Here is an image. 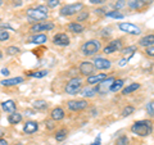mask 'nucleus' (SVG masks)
Wrapping results in <instances>:
<instances>
[{
	"label": "nucleus",
	"mask_w": 154,
	"mask_h": 145,
	"mask_svg": "<svg viewBox=\"0 0 154 145\" xmlns=\"http://www.w3.org/2000/svg\"><path fill=\"white\" fill-rule=\"evenodd\" d=\"M26 17L32 22H41L46 21L49 17V8L46 5H37V7H31L26 11Z\"/></svg>",
	"instance_id": "obj_1"
},
{
	"label": "nucleus",
	"mask_w": 154,
	"mask_h": 145,
	"mask_svg": "<svg viewBox=\"0 0 154 145\" xmlns=\"http://www.w3.org/2000/svg\"><path fill=\"white\" fill-rule=\"evenodd\" d=\"M131 132L140 137L149 136V135L153 132V121H150V119L136 121L131 126Z\"/></svg>",
	"instance_id": "obj_2"
},
{
	"label": "nucleus",
	"mask_w": 154,
	"mask_h": 145,
	"mask_svg": "<svg viewBox=\"0 0 154 145\" xmlns=\"http://www.w3.org/2000/svg\"><path fill=\"white\" fill-rule=\"evenodd\" d=\"M100 50H102V41L98 40V39L88 40L81 46V54L84 57H94Z\"/></svg>",
	"instance_id": "obj_3"
},
{
	"label": "nucleus",
	"mask_w": 154,
	"mask_h": 145,
	"mask_svg": "<svg viewBox=\"0 0 154 145\" xmlns=\"http://www.w3.org/2000/svg\"><path fill=\"white\" fill-rule=\"evenodd\" d=\"M82 80L80 77H73L64 86V93L68 94V95H77L82 89Z\"/></svg>",
	"instance_id": "obj_4"
},
{
	"label": "nucleus",
	"mask_w": 154,
	"mask_h": 145,
	"mask_svg": "<svg viewBox=\"0 0 154 145\" xmlns=\"http://www.w3.org/2000/svg\"><path fill=\"white\" fill-rule=\"evenodd\" d=\"M84 9V4L82 3H73V4H67L60 8L59 14L62 17H72L81 12Z\"/></svg>",
	"instance_id": "obj_5"
},
{
	"label": "nucleus",
	"mask_w": 154,
	"mask_h": 145,
	"mask_svg": "<svg viewBox=\"0 0 154 145\" xmlns=\"http://www.w3.org/2000/svg\"><path fill=\"white\" fill-rule=\"evenodd\" d=\"M55 25L51 21H41V22H37L35 25H32L30 27V32L32 33H40V32H48V31H51L54 30Z\"/></svg>",
	"instance_id": "obj_6"
},
{
	"label": "nucleus",
	"mask_w": 154,
	"mask_h": 145,
	"mask_svg": "<svg viewBox=\"0 0 154 145\" xmlns=\"http://www.w3.org/2000/svg\"><path fill=\"white\" fill-rule=\"evenodd\" d=\"M67 108L72 112H81L89 108V101L86 99H76L67 101Z\"/></svg>",
	"instance_id": "obj_7"
},
{
	"label": "nucleus",
	"mask_w": 154,
	"mask_h": 145,
	"mask_svg": "<svg viewBox=\"0 0 154 145\" xmlns=\"http://www.w3.org/2000/svg\"><path fill=\"white\" fill-rule=\"evenodd\" d=\"M118 28L125 33H128V35H132V36H137L141 33V28L134 25V23H130V22H121L118 23Z\"/></svg>",
	"instance_id": "obj_8"
},
{
	"label": "nucleus",
	"mask_w": 154,
	"mask_h": 145,
	"mask_svg": "<svg viewBox=\"0 0 154 145\" xmlns=\"http://www.w3.org/2000/svg\"><path fill=\"white\" fill-rule=\"evenodd\" d=\"M122 46H123V42H122V39H114V40L109 41L108 45L103 48V53L104 54H113V53H117L119 50H122Z\"/></svg>",
	"instance_id": "obj_9"
},
{
	"label": "nucleus",
	"mask_w": 154,
	"mask_h": 145,
	"mask_svg": "<svg viewBox=\"0 0 154 145\" xmlns=\"http://www.w3.org/2000/svg\"><path fill=\"white\" fill-rule=\"evenodd\" d=\"M53 44L57 45V46H60V48H64V46H68L71 44V39L69 36L67 35L66 32H58L53 36Z\"/></svg>",
	"instance_id": "obj_10"
},
{
	"label": "nucleus",
	"mask_w": 154,
	"mask_h": 145,
	"mask_svg": "<svg viewBox=\"0 0 154 145\" xmlns=\"http://www.w3.org/2000/svg\"><path fill=\"white\" fill-rule=\"evenodd\" d=\"M79 71H80V73L82 76L89 77L91 75H94L95 66H94L93 62H90V60H82L80 63V66H79Z\"/></svg>",
	"instance_id": "obj_11"
},
{
	"label": "nucleus",
	"mask_w": 154,
	"mask_h": 145,
	"mask_svg": "<svg viewBox=\"0 0 154 145\" xmlns=\"http://www.w3.org/2000/svg\"><path fill=\"white\" fill-rule=\"evenodd\" d=\"M93 63L95 66V69H100V71L109 69L110 67H112V62L109 59H105V58H102V57H96Z\"/></svg>",
	"instance_id": "obj_12"
},
{
	"label": "nucleus",
	"mask_w": 154,
	"mask_h": 145,
	"mask_svg": "<svg viewBox=\"0 0 154 145\" xmlns=\"http://www.w3.org/2000/svg\"><path fill=\"white\" fill-rule=\"evenodd\" d=\"M105 79H108L107 73H94V75H91L86 79V82H88V85L95 86V85L100 84V82H103Z\"/></svg>",
	"instance_id": "obj_13"
},
{
	"label": "nucleus",
	"mask_w": 154,
	"mask_h": 145,
	"mask_svg": "<svg viewBox=\"0 0 154 145\" xmlns=\"http://www.w3.org/2000/svg\"><path fill=\"white\" fill-rule=\"evenodd\" d=\"M96 94H98L96 86H91V85H88L86 88L81 89V91H80V95L82 96L84 99H91V98H94Z\"/></svg>",
	"instance_id": "obj_14"
},
{
	"label": "nucleus",
	"mask_w": 154,
	"mask_h": 145,
	"mask_svg": "<svg viewBox=\"0 0 154 145\" xmlns=\"http://www.w3.org/2000/svg\"><path fill=\"white\" fill-rule=\"evenodd\" d=\"M46 41H48V36L44 35V33H33V35L28 39V42H30V44H35V45L45 44Z\"/></svg>",
	"instance_id": "obj_15"
},
{
	"label": "nucleus",
	"mask_w": 154,
	"mask_h": 145,
	"mask_svg": "<svg viewBox=\"0 0 154 145\" xmlns=\"http://www.w3.org/2000/svg\"><path fill=\"white\" fill-rule=\"evenodd\" d=\"M38 130V123L36 121H27V122L23 125V132L27 135H32L35 134Z\"/></svg>",
	"instance_id": "obj_16"
},
{
	"label": "nucleus",
	"mask_w": 154,
	"mask_h": 145,
	"mask_svg": "<svg viewBox=\"0 0 154 145\" xmlns=\"http://www.w3.org/2000/svg\"><path fill=\"white\" fill-rule=\"evenodd\" d=\"M66 117V113H64V110L63 108H60V107H55V108H53L51 109V112H50V118L54 121V122H58V121H62Z\"/></svg>",
	"instance_id": "obj_17"
},
{
	"label": "nucleus",
	"mask_w": 154,
	"mask_h": 145,
	"mask_svg": "<svg viewBox=\"0 0 154 145\" xmlns=\"http://www.w3.org/2000/svg\"><path fill=\"white\" fill-rule=\"evenodd\" d=\"M2 109L4 110V112L11 114V113L17 112V104H16V101L14 100L9 99V100H5V101H3L2 103Z\"/></svg>",
	"instance_id": "obj_18"
},
{
	"label": "nucleus",
	"mask_w": 154,
	"mask_h": 145,
	"mask_svg": "<svg viewBox=\"0 0 154 145\" xmlns=\"http://www.w3.org/2000/svg\"><path fill=\"white\" fill-rule=\"evenodd\" d=\"M67 30L72 33H77V35H79V33H82L85 31V26L79 22H71V23H68V26H67Z\"/></svg>",
	"instance_id": "obj_19"
},
{
	"label": "nucleus",
	"mask_w": 154,
	"mask_h": 145,
	"mask_svg": "<svg viewBox=\"0 0 154 145\" xmlns=\"http://www.w3.org/2000/svg\"><path fill=\"white\" fill-rule=\"evenodd\" d=\"M23 82V77H13V79H5V80H2L0 81V85L2 86H16L18 84H22Z\"/></svg>",
	"instance_id": "obj_20"
},
{
	"label": "nucleus",
	"mask_w": 154,
	"mask_h": 145,
	"mask_svg": "<svg viewBox=\"0 0 154 145\" xmlns=\"http://www.w3.org/2000/svg\"><path fill=\"white\" fill-rule=\"evenodd\" d=\"M139 45L143 46V48H149V46H154V35L150 33V35H146L141 37L139 40Z\"/></svg>",
	"instance_id": "obj_21"
},
{
	"label": "nucleus",
	"mask_w": 154,
	"mask_h": 145,
	"mask_svg": "<svg viewBox=\"0 0 154 145\" xmlns=\"http://www.w3.org/2000/svg\"><path fill=\"white\" fill-rule=\"evenodd\" d=\"M123 84H125V81L122 79H116L113 81V84L109 86V91L110 93H118L123 88Z\"/></svg>",
	"instance_id": "obj_22"
},
{
	"label": "nucleus",
	"mask_w": 154,
	"mask_h": 145,
	"mask_svg": "<svg viewBox=\"0 0 154 145\" xmlns=\"http://www.w3.org/2000/svg\"><path fill=\"white\" fill-rule=\"evenodd\" d=\"M141 88L140 84H137V82H132V84H130L128 86H126L125 89H122V95H128V94H132L135 93L136 90H139Z\"/></svg>",
	"instance_id": "obj_23"
},
{
	"label": "nucleus",
	"mask_w": 154,
	"mask_h": 145,
	"mask_svg": "<svg viewBox=\"0 0 154 145\" xmlns=\"http://www.w3.org/2000/svg\"><path fill=\"white\" fill-rule=\"evenodd\" d=\"M8 122L11 125H18L22 122V114L18 113V112H14V113H11L8 116Z\"/></svg>",
	"instance_id": "obj_24"
},
{
	"label": "nucleus",
	"mask_w": 154,
	"mask_h": 145,
	"mask_svg": "<svg viewBox=\"0 0 154 145\" xmlns=\"http://www.w3.org/2000/svg\"><path fill=\"white\" fill-rule=\"evenodd\" d=\"M49 108V103L46 100H42V99H38L33 101V109L36 110H45Z\"/></svg>",
	"instance_id": "obj_25"
},
{
	"label": "nucleus",
	"mask_w": 154,
	"mask_h": 145,
	"mask_svg": "<svg viewBox=\"0 0 154 145\" xmlns=\"http://www.w3.org/2000/svg\"><path fill=\"white\" fill-rule=\"evenodd\" d=\"M128 8L134 9V11H143L144 8H146V5L141 0H132V2H128Z\"/></svg>",
	"instance_id": "obj_26"
},
{
	"label": "nucleus",
	"mask_w": 154,
	"mask_h": 145,
	"mask_svg": "<svg viewBox=\"0 0 154 145\" xmlns=\"http://www.w3.org/2000/svg\"><path fill=\"white\" fill-rule=\"evenodd\" d=\"M67 136H68V131H67L66 128L58 130V131L55 132V135H54V137H55L57 141H64V140L67 139Z\"/></svg>",
	"instance_id": "obj_27"
},
{
	"label": "nucleus",
	"mask_w": 154,
	"mask_h": 145,
	"mask_svg": "<svg viewBox=\"0 0 154 145\" xmlns=\"http://www.w3.org/2000/svg\"><path fill=\"white\" fill-rule=\"evenodd\" d=\"M28 77H35V79H42V77H46L49 72L48 71H33V72H26Z\"/></svg>",
	"instance_id": "obj_28"
},
{
	"label": "nucleus",
	"mask_w": 154,
	"mask_h": 145,
	"mask_svg": "<svg viewBox=\"0 0 154 145\" xmlns=\"http://www.w3.org/2000/svg\"><path fill=\"white\" fill-rule=\"evenodd\" d=\"M89 16H90V13H89V11H81V12H79L77 13V17H76V21L75 22H84V21H86V19L89 18Z\"/></svg>",
	"instance_id": "obj_29"
},
{
	"label": "nucleus",
	"mask_w": 154,
	"mask_h": 145,
	"mask_svg": "<svg viewBox=\"0 0 154 145\" xmlns=\"http://www.w3.org/2000/svg\"><path fill=\"white\" fill-rule=\"evenodd\" d=\"M104 16L105 17H109V18H114V19H122L125 17L121 12L117 11V9H114V11H112V12H107Z\"/></svg>",
	"instance_id": "obj_30"
},
{
	"label": "nucleus",
	"mask_w": 154,
	"mask_h": 145,
	"mask_svg": "<svg viewBox=\"0 0 154 145\" xmlns=\"http://www.w3.org/2000/svg\"><path fill=\"white\" fill-rule=\"evenodd\" d=\"M5 53H7L8 55H17V54H19V53H21V49H19L18 46H16V45L8 46L7 49H5Z\"/></svg>",
	"instance_id": "obj_31"
},
{
	"label": "nucleus",
	"mask_w": 154,
	"mask_h": 145,
	"mask_svg": "<svg viewBox=\"0 0 154 145\" xmlns=\"http://www.w3.org/2000/svg\"><path fill=\"white\" fill-rule=\"evenodd\" d=\"M134 112H135V107H132V105H126L122 110V117H128V116H131Z\"/></svg>",
	"instance_id": "obj_32"
},
{
	"label": "nucleus",
	"mask_w": 154,
	"mask_h": 145,
	"mask_svg": "<svg viewBox=\"0 0 154 145\" xmlns=\"http://www.w3.org/2000/svg\"><path fill=\"white\" fill-rule=\"evenodd\" d=\"M116 145H130V139L126 136V135H122V136H119L117 139Z\"/></svg>",
	"instance_id": "obj_33"
},
{
	"label": "nucleus",
	"mask_w": 154,
	"mask_h": 145,
	"mask_svg": "<svg viewBox=\"0 0 154 145\" xmlns=\"http://www.w3.org/2000/svg\"><path fill=\"white\" fill-rule=\"evenodd\" d=\"M136 50H137V46H127V48H122L121 53H122V54H125V55H127V54L132 55Z\"/></svg>",
	"instance_id": "obj_34"
},
{
	"label": "nucleus",
	"mask_w": 154,
	"mask_h": 145,
	"mask_svg": "<svg viewBox=\"0 0 154 145\" xmlns=\"http://www.w3.org/2000/svg\"><path fill=\"white\" fill-rule=\"evenodd\" d=\"M146 112L150 117H154V101H149L146 104Z\"/></svg>",
	"instance_id": "obj_35"
},
{
	"label": "nucleus",
	"mask_w": 154,
	"mask_h": 145,
	"mask_svg": "<svg viewBox=\"0 0 154 145\" xmlns=\"http://www.w3.org/2000/svg\"><path fill=\"white\" fill-rule=\"evenodd\" d=\"M60 4V0H46V7L48 8H57Z\"/></svg>",
	"instance_id": "obj_36"
},
{
	"label": "nucleus",
	"mask_w": 154,
	"mask_h": 145,
	"mask_svg": "<svg viewBox=\"0 0 154 145\" xmlns=\"http://www.w3.org/2000/svg\"><path fill=\"white\" fill-rule=\"evenodd\" d=\"M9 37H11V35L7 30H0V41H7L9 40Z\"/></svg>",
	"instance_id": "obj_37"
},
{
	"label": "nucleus",
	"mask_w": 154,
	"mask_h": 145,
	"mask_svg": "<svg viewBox=\"0 0 154 145\" xmlns=\"http://www.w3.org/2000/svg\"><path fill=\"white\" fill-rule=\"evenodd\" d=\"M145 54L150 58H154V46H149V48H145Z\"/></svg>",
	"instance_id": "obj_38"
},
{
	"label": "nucleus",
	"mask_w": 154,
	"mask_h": 145,
	"mask_svg": "<svg viewBox=\"0 0 154 145\" xmlns=\"http://www.w3.org/2000/svg\"><path fill=\"white\" fill-rule=\"evenodd\" d=\"M0 28L2 30H13V27L9 23H3V22H0Z\"/></svg>",
	"instance_id": "obj_39"
},
{
	"label": "nucleus",
	"mask_w": 154,
	"mask_h": 145,
	"mask_svg": "<svg viewBox=\"0 0 154 145\" xmlns=\"http://www.w3.org/2000/svg\"><path fill=\"white\" fill-rule=\"evenodd\" d=\"M125 5H126V3H125L123 0H118V2L114 4V7L117 8V11H118V9H121V8H123Z\"/></svg>",
	"instance_id": "obj_40"
},
{
	"label": "nucleus",
	"mask_w": 154,
	"mask_h": 145,
	"mask_svg": "<svg viewBox=\"0 0 154 145\" xmlns=\"http://www.w3.org/2000/svg\"><path fill=\"white\" fill-rule=\"evenodd\" d=\"M23 4L22 0H12V5L13 7H21Z\"/></svg>",
	"instance_id": "obj_41"
},
{
	"label": "nucleus",
	"mask_w": 154,
	"mask_h": 145,
	"mask_svg": "<svg viewBox=\"0 0 154 145\" xmlns=\"http://www.w3.org/2000/svg\"><path fill=\"white\" fill-rule=\"evenodd\" d=\"M100 144H102V139H100V136H98L93 143L89 144V145H100Z\"/></svg>",
	"instance_id": "obj_42"
},
{
	"label": "nucleus",
	"mask_w": 154,
	"mask_h": 145,
	"mask_svg": "<svg viewBox=\"0 0 154 145\" xmlns=\"http://www.w3.org/2000/svg\"><path fill=\"white\" fill-rule=\"evenodd\" d=\"M0 72H2V75H3V76H9V73H11L8 68H3V69L0 71Z\"/></svg>",
	"instance_id": "obj_43"
},
{
	"label": "nucleus",
	"mask_w": 154,
	"mask_h": 145,
	"mask_svg": "<svg viewBox=\"0 0 154 145\" xmlns=\"http://www.w3.org/2000/svg\"><path fill=\"white\" fill-rule=\"evenodd\" d=\"M90 3L91 4H98V5H99V4H103L104 3V0H90Z\"/></svg>",
	"instance_id": "obj_44"
},
{
	"label": "nucleus",
	"mask_w": 154,
	"mask_h": 145,
	"mask_svg": "<svg viewBox=\"0 0 154 145\" xmlns=\"http://www.w3.org/2000/svg\"><path fill=\"white\" fill-rule=\"evenodd\" d=\"M127 62H128V59H121V60H119V66H121V67H125Z\"/></svg>",
	"instance_id": "obj_45"
},
{
	"label": "nucleus",
	"mask_w": 154,
	"mask_h": 145,
	"mask_svg": "<svg viewBox=\"0 0 154 145\" xmlns=\"http://www.w3.org/2000/svg\"><path fill=\"white\" fill-rule=\"evenodd\" d=\"M0 145H9V143L7 141V140H5V139L0 137Z\"/></svg>",
	"instance_id": "obj_46"
},
{
	"label": "nucleus",
	"mask_w": 154,
	"mask_h": 145,
	"mask_svg": "<svg viewBox=\"0 0 154 145\" xmlns=\"http://www.w3.org/2000/svg\"><path fill=\"white\" fill-rule=\"evenodd\" d=\"M141 2H143V3H144V4H145V5H146V7H148V5H149V4H152V3L154 2V0H141Z\"/></svg>",
	"instance_id": "obj_47"
},
{
	"label": "nucleus",
	"mask_w": 154,
	"mask_h": 145,
	"mask_svg": "<svg viewBox=\"0 0 154 145\" xmlns=\"http://www.w3.org/2000/svg\"><path fill=\"white\" fill-rule=\"evenodd\" d=\"M96 14H105V13H103L104 11H103V9H96V11H94Z\"/></svg>",
	"instance_id": "obj_48"
},
{
	"label": "nucleus",
	"mask_w": 154,
	"mask_h": 145,
	"mask_svg": "<svg viewBox=\"0 0 154 145\" xmlns=\"http://www.w3.org/2000/svg\"><path fill=\"white\" fill-rule=\"evenodd\" d=\"M46 125H48V127H49L50 130L53 128V122H51V121H49V122H46Z\"/></svg>",
	"instance_id": "obj_49"
},
{
	"label": "nucleus",
	"mask_w": 154,
	"mask_h": 145,
	"mask_svg": "<svg viewBox=\"0 0 154 145\" xmlns=\"http://www.w3.org/2000/svg\"><path fill=\"white\" fill-rule=\"evenodd\" d=\"M3 58V53H2V50H0V59Z\"/></svg>",
	"instance_id": "obj_50"
},
{
	"label": "nucleus",
	"mask_w": 154,
	"mask_h": 145,
	"mask_svg": "<svg viewBox=\"0 0 154 145\" xmlns=\"http://www.w3.org/2000/svg\"><path fill=\"white\" fill-rule=\"evenodd\" d=\"M3 3H4V2H3V0H0V7H2V5H3Z\"/></svg>",
	"instance_id": "obj_51"
},
{
	"label": "nucleus",
	"mask_w": 154,
	"mask_h": 145,
	"mask_svg": "<svg viewBox=\"0 0 154 145\" xmlns=\"http://www.w3.org/2000/svg\"><path fill=\"white\" fill-rule=\"evenodd\" d=\"M16 145H23V144H22V143H18V144H16Z\"/></svg>",
	"instance_id": "obj_52"
},
{
	"label": "nucleus",
	"mask_w": 154,
	"mask_h": 145,
	"mask_svg": "<svg viewBox=\"0 0 154 145\" xmlns=\"http://www.w3.org/2000/svg\"><path fill=\"white\" fill-rule=\"evenodd\" d=\"M0 21H2V19H0Z\"/></svg>",
	"instance_id": "obj_53"
}]
</instances>
